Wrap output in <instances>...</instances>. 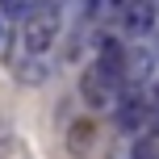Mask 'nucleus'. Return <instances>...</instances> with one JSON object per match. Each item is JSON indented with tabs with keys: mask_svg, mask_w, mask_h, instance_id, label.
<instances>
[{
	"mask_svg": "<svg viewBox=\"0 0 159 159\" xmlns=\"http://www.w3.org/2000/svg\"><path fill=\"white\" fill-rule=\"evenodd\" d=\"M0 46H4V25H0Z\"/></svg>",
	"mask_w": 159,
	"mask_h": 159,
	"instance_id": "nucleus-9",
	"label": "nucleus"
},
{
	"mask_svg": "<svg viewBox=\"0 0 159 159\" xmlns=\"http://www.w3.org/2000/svg\"><path fill=\"white\" fill-rule=\"evenodd\" d=\"M121 30L130 38H147L155 30V4L151 0H126L121 4Z\"/></svg>",
	"mask_w": 159,
	"mask_h": 159,
	"instance_id": "nucleus-3",
	"label": "nucleus"
},
{
	"mask_svg": "<svg viewBox=\"0 0 159 159\" xmlns=\"http://www.w3.org/2000/svg\"><path fill=\"white\" fill-rule=\"evenodd\" d=\"M126 63H130V55L121 50V42H101V67L105 71H113L117 80H126Z\"/></svg>",
	"mask_w": 159,
	"mask_h": 159,
	"instance_id": "nucleus-4",
	"label": "nucleus"
},
{
	"mask_svg": "<svg viewBox=\"0 0 159 159\" xmlns=\"http://www.w3.org/2000/svg\"><path fill=\"white\" fill-rule=\"evenodd\" d=\"M134 159H159V126H147V134L134 143Z\"/></svg>",
	"mask_w": 159,
	"mask_h": 159,
	"instance_id": "nucleus-6",
	"label": "nucleus"
},
{
	"mask_svg": "<svg viewBox=\"0 0 159 159\" xmlns=\"http://www.w3.org/2000/svg\"><path fill=\"white\" fill-rule=\"evenodd\" d=\"M17 75H21V80H42V75H46V67H42V63H34V67H17Z\"/></svg>",
	"mask_w": 159,
	"mask_h": 159,
	"instance_id": "nucleus-7",
	"label": "nucleus"
},
{
	"mask_svg": "<svg viewBox=\"0 0 159 159\" xmlns=\"http://www.w3.org/2000/svg\"><path fill=\"white\" fill-rule=\"evenodd\" d=\"M147 105H151V121H159V84L147 92Z\"/></svg>",
	"mask_w": 159,
	"mask_h": 159,
	"instance_id": "nucleus-8",
	"label": "nucleus"
},
{
	"mask_svg": "<svg viewBox=\"0 0 159 159\" xmlns=\"http://www.w3.org/2000/svg\"><path fill=\"white\" fill-rule=\"evenodd\" d=\"M55 34H59V4L55 0H38V8H34L30 21H25V50L42 55V50L55 42Z\"/></svg>",
	"mask_w": 159,
	"mask_h": 159,
	"instance_id": "nucleus-1",
	"label": "nucleus"
},
{
	"mask_svg": "<svg viewBox=\"0 0 159 159\" xmlns=\"http://www.w3.org/2000/svg\"><path fill=\"white\" fill-rule=\"evenodd\" d=\"M126 88V80H117L113 71H105L101 63H92L84 71V84H80V92H84V101L92 105V109H109L113 101H117V92Z\"/></svg>",
	"mask_w": 159,
	"mask_h": 159,
	"instance_id": "nucleus-2",
	"label": "nucleus"
},
{
	"mask_svg": "<svg viewBox=\"0 0 159 159\" xmlns=\"http://www.w3.org/2000/svg\"><path fill=\"white\" fill-rule=\"evenodd\" d=\"M34 8H38V0H0V17L4 21H30Z\"/></svg>",
	"mask_w": 159,
	"mask_h": 159,
	"instance_id": "nucleus-5",
	"label": "nucleus"
}]
</instances>
